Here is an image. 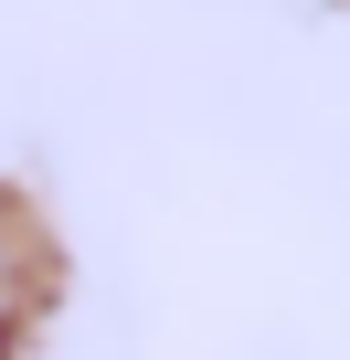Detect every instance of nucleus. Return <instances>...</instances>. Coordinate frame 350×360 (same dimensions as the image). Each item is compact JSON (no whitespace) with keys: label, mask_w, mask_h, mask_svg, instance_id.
Instances as JSON below:
<instances>
[{"label":"nucleus","mask_w":350,"mask_h":360,"mask_svg":"<svg viewBox=\"0 0 350 360\" xmlns=\"http://www.w3.org/2000/svg\"><path fill=\"white\" fill-rule=\"evenodd\" d=\"M43 297H54V233L32 223V202L0 191V360H11V339L43 318Z\"/></svg>","instance_id":"1"}]
</instances>
